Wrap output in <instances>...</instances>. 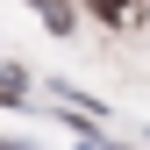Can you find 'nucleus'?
<instances>
[{
    "label": "nucleus",
    "instance_id": "nucleus-1",
    "mask_svg": "<svg viewBox=\"0 0 150 150\" xmlns=\"http://www.w3.org/2000/svg\"><path fill=\"white\" fill-rule=\"evenodd\" d=\"M36 7H43V22H50V29H57V36L71 29V7H64V0H36Z\"/></svg>",
    "mask_w": 150,
    "mask_h": 150
},
{
    "label": "nucleus",
    "instance_id": "nucleus-2",
    "mask_svg": "<svg viewBox=\"0 0 150 150\" xmlns=\"http://www.w3.org/2000/svg\"><path fill=\"white\" fill-rule=\"evenodd\" d=\"M93 7H100V14H107V22H129V14H136V7H143V0H93Z\"/></svg>",
    "mask_w": 150,
    "mask_h": 150
},
{
    "label": "nucleus",
    "instance_id": "nucleus-3",
    "mask_svg": "<svg viewBox=\"0 0 150 150\" xmlns=\"http://www.w3.org/2000/svg\"><path fill=\"white\" fill-rule=\"evenodd\" d=\"M14 93H22V79H0V100H14Z\"/></svg>",
    "mask_w": 150,
    "mask_h": 150
},
{
    "label": "nucleus",
    "instance_id": "nucleus-4",
    "mask_svg": "<svg viewBox=\"0 0 150 150\" xmlns=\"http://www.w3.org/2000/svg\"><path fill=\"white\" fill-rule=\"evenodd\" d=\"M0 150H22V143H0Z\"/></svg>",
    "mask_w": 150,
    "mask_h": 150
}]
</instances>
